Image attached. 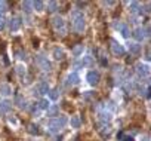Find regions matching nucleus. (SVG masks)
I'll use <instances>...</instances> for the list:
<instances>
[{
  "instance_id": "e433bc0d",
  "label": "nucleus",
  "mask_w": 151,
  "mask_h": 141,
  "mask_svg": "<svg viewBox=\"0 0 151 141\" xmlns=\"http://www.w3.org/2000/svg\"><path fill=\"white\" fill-rule=\"evenodd\" d=\"M142 141H150V140H148V138H144V140H142Z\"/></svg>"
},
{
  "instance_id": "aec40b11",
  "label": "nucleus",
  "mask_w": 151,
  "mask_h": 141,
  "mask_svg": "<svg viewBox=\"0 0 151 141\" xmlns=\"http://www.w3.org/2000/svg\"><path fill=\"white\" fill-rule=\"evenodd\" d=\"M99 120H101L102 123L110 122V120H111V113H110V111H101V113H99Z\"/></svg>"
},
{
  "instance_id": "5701e85b",
  "label": "nucleus",
  "mask_w": 151,
  "mask_h": 141,
  "mask_svg": "<svg viewBox=\"0 0 151 141\" xmlns=\"http://www.w3.org/2000/svg\"><path fill=\"white\" fill-rule=\"evenodd\" d=\"M49 97H50V100L56 101V100L59 98V91H58L56 88H53V89H49Z\"/></svg>"
},
{
  "instance_id": "20e7f679",
  "label": "nucleus",
  "mask_w": 151,
  "mask_h": 141,
  "mask_svg": "<svg viewBox=\"0 0 151 141\" xmlns=\"http://www.w3.org/2000/svg\"><path fill=\"white\" fill-rule=\"evenodd\" d=\"M52 25H53V28L61 34V36H64L65 33H67V25H65V21H64V18L62 17H53L52 18Z\"/></svg>"
},
{
  "instance_id": "b1692460",
  "label": "nucleus",
  "mask_w": 151,
  "mask_h": 141,
  "mask_svg": "<svg viewBox=\"0 0 151 141\" xmlns=\"http://www.w3.org/2000/svg\"><path fill=\"white\" fill-rule=\"evenodd\" d=\"M37 107H39V108H42V110H47V108L50 107V103H49L47 100H45V98H43V100H40V103H39V106H37Z\"/></svg>"
},
{
  "instance_id": "412c9836",
  "label": "nucleus",
  "mask_w": 151,
  "mask_h": 141,
  "mask_svg": "<svg viewBox=\"0 0 151 141\" xmlns=\"http://www.w3.org/2000/svg\"><path fill=\"white\" fill-rule=\"evenodd\" d=\"M91 62H92V58H91V56H85L83 59H80L79 62H76L74 65H76V67H86V65H89Z\"/></svg>"
},
{
  "instance_id": "9b49d317",
  "label": "nucleus",
  "mask_w": 151,
  "mask_h": 141,
  "mask_svg": "<svg viewBox=\"0 0 151 141\" xmlns=\"http://www.w3.org/2000/svg\"><path fill=\"white\" fill-rule=\"evenodd\" d=\"M21 24H22V21H21L19 17L11 18V21H9V28H11V31H18L19 27H21Z\"/></svg>"
},
{
  "instance_id": "6e6552de",
  "label": "nucleus",
  "mask_w": 151,
  "mask_h": 141,
  "mask_svg": "<svg viewBox=\"0 0 151 141\" xmlns=\"http://www.w3.org/2000/svg\"><path fill=\"white\" fill-rule=\"evenodd\" d=\"M114 28H116V30H119V31L122 33V36H123V37H126V39H127V37L130 36V31H129V27H127L126 24H123V22H120V21H119V22H117V21L114 22Z\"/></svg>"
},
{
  "instance_id": "39448f33",
  "label": "nucleus",
  "mask_w": 151,
  "mask_h": 141,
  "mask_svg": "<svg viewBox=\"0 0 151 141\" xmlns=\"http://www.w3.org/2000/svg\"><path fill=\"white\" fill-rule=\"evenodd\" d=\"M150 36V28H142V27H138L135 31H133V37L138 40V42H142L145 37Z\"/></svg>"
},
{
  "instance_id": "6ab92c4d",
  "label": "nucleus",
  "mask_w": 151,
  "mask_h": 141,
  "mask_svg": "<svg viewBox=\"0 0 151 141\" xmlns=\"http://www.w3.org/2000/svg\"><path fill=\"white\" fill-rule=\"evenodd\" d=\"M129 52H130V54H133V55L139 54V52H141V45H138V43L132 42V43L129 45Z\"/></svg>"
},
{
  "instance_id": "f03ea898",
  "label": "nucleus",
  "mask_w": 151,
  "mask_h": 141,
  "mask_svg": "<svg viewBox=\"0 0 151 141\" xmlns=\"http://www.w3.org/2000/svg\"><path fill=\"white\" fill-rule=\"evenodd\" d=\"M65 123H67V119H65L64 116L55 117V119H50V120L47 122V129H49L50 132L56 134V132H59V131L65 126Z\"/></svg>"
},
{
  "instance_id": "9d476101",
  "label": "nucleus",
  "mask_w": 151,
  "mask_h": 141,
  "mask_svg": "<svg viewBox=\"0 0 151 141\" xmlns=\"http://www.w3.org/2000/svg\"><path fill=\"white\" fill-rule=\"evenodd\" d=\"M136 74L139 77H148L150 74V67L145 65V64H138L136 65Z\"/></svg>"
},
{
  "instance_id": "a211bd4d",
  "label": "nucleus",
  "mask_w": 151,
  "mask_h": 141,
  "mask_svg": "<svg viewBox=\"0 0 151 141\" xmlns=\"http://www.w3.org/2000/svg\"><path fill=\"white\" fill-rule=\"evenodd\" d=\"M83 45H76L73 49H71V54H73V56H80L82 54H83Z\"/></svg>"
},
{
  "instance_id": "72a5a7b5",
  "label": "nucleus",
  "mask_w": 151,
  "mask_h": 141,
  "mask_svg": "<svg viewBox=\"0 0 151 141\" xmlns=\"http://www.w3.org/2000/svg\"><path fill=\"white\" fill-rule=\"evenodd\" d=\"M3 28H5V18L0 17V30H3Z\"/></svg>"
},
{
  "instance_id": "f3484780",
  "label": "nucleus",
  "mask_w": 151,
  "mask_h": 141,
  "mask_svg": "<svg viewBox=\"0 0 151 141\" xmlns=\"http://www.w3.org/2000/svg\"><path fill=\"white\" fill-rule=\"evenodd\" d=\"M70 125H71V128H74V129L80 128V126H82V120H80V117H79V116H73L71 120H70Z\"/></svg>"
},
{
  "instance_id": "7c9ffc66",
  "label": "nucleus",
  "mask_w": 151,
  "mask_h": 141,
  "mask_svg": "<svg viewBox=\"0 0 151 141\" xmlns=\"http://www.w3.org/2000/svg\"><path fill=\"white\" fill-rule=\"evenodd\" d=\"M30 132L37 135V134H39V126H37V125H30Z\"/></svg>"
},
{
  "instance_id": "4468645a",
  "label": "nucleus",
  "mask_w": 151,
  "mask_h": 141,
  "mask_svg": "<svg viewBox=\"0 0 151 141\" xmlns=\"http://www.w3.org/2000/svg\"><path fill=\"white\" fill-rule=\"evenodd\" d=\"M15 104H17L19 108H27V101H25V98H24L22 95H19V94L15 95Z\"/></svg>"
},
{
  "instance_id": "c756f323",
  "label": "nucleus",
  "mask_w": 151,
  "mask_h": 141,
  "mask_svg": "<svg viewBox=\"0 0 151 141\" xmlns=\"http://www.w3.org/2000/svg\"><path fill=\"white\" fill-rule=\"evenodd\" d=\"M139 11V3L138 2H132L130 3V12H138Z\"/></svg>"
},
{
  "instance_id": "473e14b6",
  "label": "nucleus",
  "mask_w": 151,
  "mask_h": 141,
  "mask_svg": "<svg viewBox=\"0 0 151 141\" xmlns=\"http://www.w3.org/2000/svg\"><path fill=\"white\" fill-rule=\"evenodd\" d=\"M6 11V3L5 2H0V17H2V14Z\"/></svg>"
},
{
  "instance_id": "a878e982",
  "label": "nucleus",
  "mask_w": 151,
  "mask_h": 141,
  "mask_svg": "<svg viewBox=\"0 0 151 141\" xmlns=\"http://www.w3.org/2000/svg\"><path fill=\"white\" fill-rule=\"evenodd\" d=\"M33 8H34L37 12H42V11H43V8H45V3H43V2H40V0H37V2H33Z\"/></svg>"
},
{
  "instance_id": "f8f14e48",
  "label": "nucleus",
  "mask_w": 151,
  "mask_h": 141,
  "mask_svg": "<svg viewBox=\"0 0 151 141\" xmlns=\"http://www.w3.org/2000/svg\"><path fill=\"white\" fill-rule=\"evenodd\" d=\"M34 91H37V94H40V95H45V94L49 92V85H47L46 82H40V83L36 86Z\"/></svg>"
},
{
  "instance_id": "dca6fc26",
  "label": "nucleus",
  "mask_w": 151,
  "mask_h": 141,
  "mask_svg": "<svg viewBox=\"0 0 151 141\" xmlns=\"http://www.w3.org/2000/svg\"><path fill=\"white\" fill-rule=\"evenodd\" d=\"M52 55H53V58H55V59H58V61L65 58V52H64L61 48H55V49H53V52H52Z\"/></svg>"
},
{
  "instance_id": "4be33fe9",
  "label": "nucleus",
  "mask_w": 151,
  "mask_h": 141,
  "mask_svg": "<svg viewBox=\"0 0 151 141\" xmlns=\"http://www.w3.org/2000/svg\"><path fill=\"white\" fill-rule=\"evenodd\" d=\"M117 138H119L120 141H133V137H132V135H124L123 131H120V132L117 134Z\"/></svg>"
},
{
  "instance_id": "2f4dec72",
  "label": "nucleus",
  "mask_w": 151,
  "mask_h": 141,
  "mask_svg": "<svg viewBox=\"0 0 151 141\" xmlns=\"http://www.w3.org/2000/svg\"><path fill=\"white\" fill-rule=\"evenodd\" d=\"M18 58H19V59L27 61V54H25V52H22V51H19V52H18Z\"/></svg>"
},
{
  "instance_id": "bb28decb",
  "label": "nucleus",
  "mask_w": 151,
  "mask_h": 141,
  "mask_svg": "<svg viewBox=\"0 0 151 141\" xmlns=\"http://www.w3.org/2000/svg\"><path fill=\"white\" fill-rule=\"evenodd\" d=\"M31 8H33V2H24V3H22V9H24L25 12H28V14H30V12L33 11Z\"/></svg>"
},
{
  "instance_id": "c9c22d12",
  "label": "nucleus",
  "mask_w": 151,
  "mask_h": 141,
  "mask_svg": "<svg viewBox=\"0 0 151 141\" xmlns=\"http://www.w3.org/2000/svg\"><path fill=\"white\" fill-rule=\"evenodd\" d=\"M9 122H11V123H14V125H17V119H15V117H12V116H9Z\"/></svg>"
},
{
  "instance_id": "f257e3e1",
  "label": "nucleus",
  "mask_w": 151,
  "mask_h": 141,
  "mask_svg": "<svg viewBox=\"0 0 151 141\" xmlns=\"http://www.w3.org/2000/svg\"><path fill=\"white\" fill-rule=\"evenodd\" d=\"M71 21H73V28L77 33H83L85 27H86V21H85V15L80 11H73L71 12Z\"/></svg>"
},
{
  "instance_id": "393cba45",
  "label": "nucleus",
  "mask_w": 151,
  "mask_h": 141,
  "mask_svg": "<svg viewBox=\"0 0 151 141\" xmlns=\"http://www.w3.org/2000/svg\"><path fill=\"white\" fill-rule=\"evenodd\" d=\"M15 70H17V74H18V76H21V77H24V76L27 74V70H25V67H24V65H17V68H15Z\"/></svg>"
},
{
  "instance_id": "0eeeda50",
  "label": "nucleus",
  "mask_w": 151,
  "mask_h": 141,
  "mask_svg": "<svg viewBox=\"0 0 151 141\" xmlns=\"http://www.w3.org/2000/svg\"><path fill=\"white\" fill-rule=\"evenodd\" d=\"M80 82V76L77 74V73H70L68 76H67V80H65V86H76Z\"/></svg>"
},
{
  "instance_id": "cd10ccee",
  "label": "nucleus",
  "mask_w": 151,
  "mask_h": 141,
  "mask_svg": "<svg viewBox=\"0 0 151 141\" xmlns=\"http://www.w3.org/2000/svg\"><path fill=\"white\" fill-rule=\"evenodd\" d=\"M56 8H58V3H56V2H49V3H47V11H49V12H55Z\"/></svg>"
},
{
  "instance_id": "2eb2a0df",
  "label": "nucleus",
  "mask_w": 151,
  "mask_h": 141,
  "mask_svg": "<svg viewBox=\"0 0 151 141\" xmlns=\"http://www.w3.org/2000/svg\"><path fill=\"white\" fill-rule=\"evenodd\" d=\"M11 108H12V104H11L8 100L0 101V113H9Z\"/></svg>"
},
{
  "instance_id": "1a4fd4ad",
  "label": "nucleus",
  "mask_w": 151,
  "mask_h": 141,
  "mask_svg": "<svg viewBox=\"0 0 151 141\" xmlns=\"http://www.w3.org/2000/svg\"><path fill=\"white\" fill-rule=\"evenodd\" d=\"M111 51H113V54L117 55V56H123V55H124V48H123V45L117 43L116 40H111Z\"/></svg>"
},
{
  "instance_id": "423d86ee",
  "label": "nucleus",
  "mask_w": 151,
  "mask_h": 141,
  "mask_svg": "<svg viewBox=\"0 0 151 141\" xmlns=\"http://www.w3.org/2000/svg\"><path fill=\"white\" fill-rule=\"evenodd\" d=\"M99 79H101V74H99L98 72H95V70L89 72V73H88V76H86V80L89 82V85H93V86L99 83Z\"/></svg>"
},
{
  "instance_id": "c85d7f7f",
  "label": "nucleus",
  "mask_w": 151,
  "mask_h": 141,
  "mask_svg": "<svg viewBox=\"0 0 151 141\" xmlns=\"http://www.w3.org/2000/svg\"><path fill=\"white\" fill-rule=\"evenodd\" d=\"M46 111H47V116H53V114L58 111V106H52V107H49Z\"/></svg>"
},
{
  "instance_id": "ddd939ff",
  "label": "nucleus",
  "mask_w": 151,
  "mask_h": 141,
  "mask_svg": "<svg viewBox=\"0 0 151 141\" xmlns=\"http://www.w3.org/2000/svg\"><path fill=\"white\" fill-rule=\"evenodd\" d=\"M11 94H12V88H11L8 83H2V85H0V95L9 97Z\"/></svg>"
},
{
  "instance_id": "f704fd0d",
  "label": "nucleus",
  "mask_w": 151,
  "mask_h": 141,
  "mask_svg": "<svg viewBox=\"0 0 151 141\" xmlns=\"http://www.w3.org/2000/svg\"><path fill=\"white\" fill-rule=\"evenodd\" d=\"M91 97H92V92H91V91H88V92H85V98H86V100H89Z\"/></svg>"
},
{
  "instance_id": "7ed1b4c3",
  "label": "nucleus",
  "mask_w": 151,
  "mask_h": 141,
  "mask_svg": "<svg viewBox=\"0 0 151 141\" xmlns=\"http://www.w3.org/2000/svg\"><path fill=\"white\" fill-rule=\"evenodd\" d=\"M34 62H36V65H37L39 68L43 70V72H50V70H52V64H50V61H49L46 56H43V55H36Z\"/></svg>"
}]
</instances>
